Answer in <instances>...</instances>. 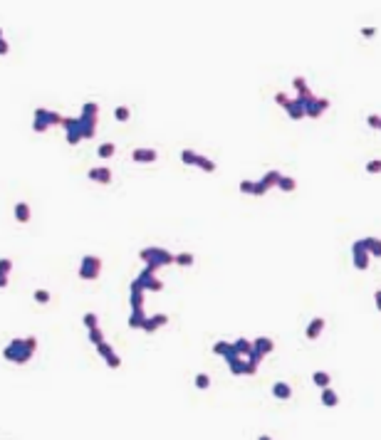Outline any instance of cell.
Returning <instances> with one entry per match:
<instances>
[{
	"instance_id": "obj_1",
	"label": "cell",
	"mask_w": 381,
	"mask_h": 440,
	"mask_svg": "<svg viewBox=\"0 0 381 440\" xmlns=\"http://www.w3.org/2000/svg\"><path fill=\"white\" fill-rule=\"evenodd\" d=\"M35 349H37V336H25V339H13L5 349H3V356H5V361H10V364H18V366H22V364H27L30 358H32V354H35Z\"/></svg>"
},
{
	"instance_id": "obj_2",
	"label": "cell",
	"mask_w": 381,
	"mask_h": 440,
	"mask_svg": "<svg viewBox=\"0 0 381 440\" xmlns=\"http://www.w3.org/2000/svg\"><path fill=\"white\" fill-rule=\"evenodd\" d=\"M97 116H99V104L97 102H85L82 104V114L77 116L80 119L82 139H94V134H97Z\"/></svg>"
},
{
	"instance_id": "obj_3",
	"label": "cell",
	"mask_w": 381,
	"mask_h": 440,
	"mask_svg": "<svg viewBox=\"0 0 381 440\" xmlns=\"http://www.w3.org/2000/svg\"><path fill=\"white\" fill-rule=\"evenodd\" d=\"M139 257L144 260V265H154V267H166V265H176V255L169 252L166 248H159V245H151V248H144L139 252Z\"/></svg>"
},
{
	"instance_id": "obj_4",
	"label": "cell",
	"mask_w": 381,
	"mask_h": 440,
	"mask_svg": "<svg viewBox=\"0 0 381 440\" xmlns=\"http://www.w3.org/2000/svg\"><path fill=\"white\" fill-rule=\"evenodd\" d=\"M156 270H159V267L146 265V267H144V270L134 277L136 282L141 285V290H144V292H161V290H164V282L156 277Z\"/></svg>"
},
{
	"instance_id": "obj_5",
	"label": "cell",
	"mask_w": 381,
	"mask_h": 440,
	"mask_svg": "<svg viewBox=\"0 0 381 440\" xmlns=\"http://www.w3.org/2000/svg\"><path fill=\"white\" fill-rule=\"evenodd\" d=\"M99 272H102V257H97V255H85V257L80 260V270H77L80 279H85V282H94V279L99 277Z\"/></svg>"
},
{
	"instance_id": "obj_6",
	"label": "cell",
	"mask_w": 381,
	"mask_h": 440,
	"mask_svg": "<svg viewBox=\"0 0 381 440\" xmlns=\"http://www.w3.org/2000/svg\"><path fill=\"white\" fill-rule=\"evenodd\" d=\"M302 99V97H299ZM329 109V99H319V97H307L304 99V116H310V119H319L324 111Z\"/></svg>"
},
{
	"instance_id": "obj_7",
	"label": "cell",
	"mask_w": 381,
	"mask_h": 440,
	"mask_svg": "<svg viewBox=\"0 0 381 440\" xmlns=\"http://www.w3.org/2000/svg\"><path fill=\"white\" fill-rule=\"evenodd\" d=\"M50 126H52V124H50V109L37 106L35 114H32V131H35V134H45Z\"/></svg>"
},
{
	"instance_id": "obj_8",
	"label": "cell",
	"mask_w": 381,
	"mask_h": 440,
	"mask_svg": "<svg viewBox=\"0 0 381 440\" xmlns=\"http://www.w3.org/2000/svg\"><path fill=\"white\" fill-rule=\"evenodd\" d=\"M156 158H159V151L151 148V146H139V148L131 151V161L134 164H154Z\"/></svg>"
},
{
	"instance_id": "obj_9",
	"label": "cell",
	"mask_w": 381,
	"mask_h": 440,
	"mask_svg": "<svg viewBox=\"0 0 381 440\" xmlns=\"http://www.w3.org/2000/svg\"><path fill=\"white\" fill-rule=\"evenodd\" d=\"M369 257H371V255L361 248V243H359V240H354V243H352V260H354V267L361 270V272L369 270Z\"/></svg>"
},
{
	"instance_id": "obj_10",
	"label": "cell",
	"mask_w": 381,
	"mask_h": 440,
	"mask_svg": "<svg viewBox=\"0 0 381 440\" xmlns=\"http://www.w3.org/2000/svg\"><path fill=\"white\" fill-rule=\"evenodd\" d=\"M97 351H99V356H104V361H106V366L109 369H119L122 366V358H119V354L111 349V344H106V341H102L99 346H97Z\"/></svg>"
},
{
	"instance_id": "obj_11",
	"label": "cell",
	"mask_w": 381,
	"mask_h": 440,
	"mask_svg": "<svg viewBox=\"0 0 381 440\" xmlns=\"http://www.w3.org/2000/svg\"><path fill=\"white\" fill-rule=\"evenodd\" d=\"M144 294H146V292L141 290V285L134 279V282L129 285V302H131V312H141V309H144Z\"/></svg>"
},
{
	"instance_id": "obj_12",
	"label": "cell",
	"mask_w": 381,
	"mask_h": 440,
	"mask_svg": "<svg viewBox=\"0 0 381 440\" xmlns=\"http://www.w3.org/2000/svg\"><path fill=\"white\" fill-rule=\"evenodd\" d=\"M87 178L99 183V186H109L111 183V168L109 166H97V168H89L87 171Z\"/></svg>"
},
{
	"instance_id": "obj_13",
	"label": "cell",
	"mask_w": 381,
	"mask_h": 440,
	"mask_svg": "<svg viewBox=\"0 0 381 440\" xmlns=\"http://www.w3.org/2000/svg\"><path fill=\"white\" fill-rule=\"evenodd\" d=\"M164 324H169V316H166V314H151V316H146V322H144L141 332L154 334V332H159Z\"/></svg>"
},
{
	"instance_id": "obj_14",
	"label": "cell",
	"mask_w": 381,
	"mask_h": 440,
	"mask_svg": "<svg viewBox=\"0 0 381 440\" xmlns=\"http://www.w3.org/2000/svg\"><path fill=\"white\" fill-rule=\"evenodd\" d=\"M285 111H287V116L292 119V122H299V119H304V99H290L285 106H282Z\"/></svg>"
},
{
	"instance_id": "obj_15",
	"label": "cell",
	"mask_w": 381,
	"mask_h": 440,
	"mask_svg": "<svg viewBox=\"0 0 381 440\" xmlns=\"http://www.w3.org/2000/svg\"><path fill=\"white\" fill-rule=\"evenodd\" d=\"M225 364L231 369L233 376H245V356H238L235 351L231 356H225Z\"/></svg>"
},
{
	"instance_id": "obj_16",
	"label": "cell",
	"mask_w": 381,
	"mask_h": 440,
	"mask_svg": "<svg viewBox=\"0 0 381 440\" xmlns=\"http://www.w3.org/2000/svg\"><path fill=\"white\" fill-rule=\"evenodd\" d=\"M359 243H361V248H364L369 255H374V257H381V237H374V235H369V237H361Z\"/></svg>"
},
{
	"instance_id": "obj_17",
	"label": "cell",
	"mask_w": 381,
	"mask_h": 440,
	"mask_svg": "<svg viewBox=\"0 0 381 440\" xmlns=\"http://www.w3.org/2000/svg\"><path fill=\"white\" fill-rule=\"evenodd\" d=\"M273 349H275V344H273L270 336H257V339H253V351L260 354V356H268Z\"/></svg>"
},
{
	"instance_id": "obj_18",
	"label": "cell",
	"mask_w": 381,
	"mask_h": 440,
	"mask_svg": "<svg viewBox=\"0 0 381 440\" xmlns=\"http://www.w3.org/2000/svg\"><path fill=\"white\" fill-rule=\"evenodd\" d=\"M322 332H324V319L322 316H315L312 322L307 324V329H304V334H307V339H319L322 336Z\"/></svg>"
},
{
	"instance_id": "obj_19",
	"label": "cell",
	"mask_w": 381,
	"mask_h": 440,
	"mask_svg": "<svg viewBox=\"0 0 381 440\" xmlns=\"http://www.w3.org/2000/svg\"><path fill=\"white\" fill-rule=\"evenodd\" d=\"M13 215H15V220L18 223H30V218H32V210H30V206L25 203V201H20V203H15L13 206Z\"/></svg>"
},
{
	"instance_id": "obj_20",
	"label": "cell",
	"mask_w": 381,
	"mask_h": 440,
	"mask_svg": "<svg viewBox=\"0 0 381 440\" xmlns=\"http://www.w3.org/2000/svg\"><path fill=\"white\" fill-rule=\"evenodd\" d=\"M273 396L277 398V401H290V398H292V386L285 383V381H277L273 386Z\"/></svg>"
},
{
	"instance_id": "obj_21",
	"label": "cell",
	"mask_w": 381,
	"mask_h": 440,
	"mask_svg": "<svg viewBox=\"0 0 381 440\" xmlns=\"http://www.w3.org/2000/svg\"><path fill=\"white\" fill-rule=\"evenodd\" d=\"M233 351H235L238 356H250V354H253V341L245 339V336H240V339L233 341Z\"/></svg>"
},
{
	"instance_id": "obj_22",
	"label": "cell",
	"mask_w": 381,
	"mask_h": 440,
	"mask_svg": "<svg viewBox=\"0 0 381 440\" xmlns=\"http://www.w3.org/2000/svg\"><path fill=\"white\" fill-rule=\"evenodd\" d=\"M292 87L297 89V97H302V99H307V97L315 94V92L307 87V79H304V77H295V79H292Z\"/></svg>"
},
{
	"instance_id": "obj_23",
	"label": "cell",
	"mask_w": 381,
	"mask_h": 440,
	"mask_svg": "<svg viewBox=\"0 0 381 440\" xmlns=\"http://www.w3.org/2000/svg\"><path fill=\"white\" fill-rule=\"evenodd\" d=\"M193 166H198L203 173H215V168H218L213 158H208V156H201V153L196 156V164H193Z\"/></svg>"
},
{
	"instance_id": "obj_24",
	"label": "cell",
	"mask_w": 381,
	"mask_h": 440,
	"mask_svg": "<svg viewBox=\"0 0 381 440\" xmlns=\"http://www.w3.org/2000/svg\"><path fill=\"white\" fill-rule=\"evenodd\" d=\"M322 406H327V408H334V406H339V396H337V391L329 386V388H322Z\"/></svg>"
},
{
	"instance_id": "obj_25",
	"label": "cell",
	"mask_w": 381,
	"mask_h": 440,
	"mask_svg": "<svg viewBox=\"0 0 381 440\" xmlns=\"http://www.w3.org/2000/svg\"><path fill=\"white\" fill-rule=\"evenodd\" d=\"M280 176H282L280 171H268V173H265V176L260 178V183H262L265 188H268V190H270V188H277V181H280Z\"/></svg>"
},
{
	"instance_id": "obj_26",
	"label": "cell",
	"mask_w": 381,
	"mask_h": 440,
	"mask_svg": "<svg viewBox=\"0 0 381 440\" xmlns=\"http://www.w3.org/2000/svg\"><path fill=\"white\" fill-rule=\"evenodd\" d=\"M312 383H315V386H319V388H329L332 376H329L327 371H315V374H312Z\"/></svg>"
},
{
	"instance_id": "obj_27",
	"label": "cell",
	"mask_w": 381,
	"mask_h": 440,
	"mask_svg": "<svg viewBox=\"0 0 381 440\" xmlns=\"http://www.w3.org/2000/svg\"><path fill=\"white\" fill-rule=\"evenodd\" d=\"M213 354H218V356H223V358L231 356V354H233V344H231V341H215V344H213Z\"/></svg>"
},
{
	"instance_id": "obj_28",
	"label": "cell",
	"mask_w": 381,
	"mask_h": 440,
	"mask_svg": "<svg viewBox=\"0 0 381 440\" xmlns=\"http://www.w3.org/2000/svg\"><path fill=\"white\" fill-rule=\"evenodd\" d=\"M277 188H280V190H285V193H292V190L297 188V181H295L292 176H280Z\"/></svg>"
},
{
	"instance_id": "obj_29",
	"label": "cell",
	"mask_w": 381,
	"mask_h": 440,
	"mask_svg": "<svg viewBox=\"0 0 381 440\" xmlns=\"http://www.w3.org/2000/svg\"><path fill=\"white\" fill-rule=\"evenodd\" d=\"M114 153H117V146H114L111 141H104V144L97 148V156H99V158H111Z\"/></svg>"
},
{
	"instance_id": "obj_30",
	"label": "cell",
	"mask_w": 381,
	"mask_h": 440,
	"mask_svg": "<svg viewBox=\"0 0 381 440\" xmlns=\"http://www.w3.org/2000/svg\"><path fill=\"white\" fill-rule=\"evenodd\" d=\"M193 262H196L193 252H178V255H176V265H178V267H190Z\"/></svg>"
},
{
	"instance_id": "obj_31",
	"label": "cell",
	"mask_w": 381,
	"mask_h": 440,
	"mask_svg": "<svg viewBox=\"0 0 381 440\" xmlns=\"http://www.w3.org/2000/svg\"><path fill=\"white\" fill-rule=\"evenodd\" d=\"M82 324L87 327V332H89V329H97V327H99V316H97L94 312H87V314L82 316Z\"/></svg>"
},
{
	"instance_id": "obj_32",
	"label": "cell",
	"mask_w": 381,
	"mask_h": 440,
	"mask_svg": "<svg viewBox=\"0 0 381 440\" xmlns=\"http://www.w3.org/2000/svg\"><path fill=\"white\" fill-rule=\"evenodd\" d=\"M129 116H131V109H129V106H124V104L114 109V119H117V122H122V124H124V122H129Z\"/></svg>"
},
{
	"instance_id": "obj_33",
	"label": "cell",
	"mask_w": 381,
	"mask_h": 440,
	"mask_svg": "<svg viewBox=\"0 0 381 440\" xmlns=\"http://www.w3.org/2000/svg\"><path fill=\"white\" fill-rule=\"evenodd\" d=\"M196 156H198L196 151H190V148H183V151H181V161H183L186 166H193V164H196Z\"/></svg>"
},
{
	"instance_id": "obj_34",
	"label": "cell",
	"mask_w": 381,
	"mask_h": 440,
	"mask_svg": "<svg viewBox=\"0 0 381 440\" xmlns=\"http://www.w3.org/2000/svg\"><path fill=\"white\" fill-rule=\"evenodd\" d=\"M32 297H35V302H37V304H47V302L52 299V294H50L47 290H35V294H32Z\"/></svg>"
},
{
	"instance_id": "obj_35",
	"label": "cell",
	"mask_w": 381,
	"mask_h": 440,
	"mask_svg": "<svg viewBox=\"0 0 381 440\" xmlns=\"http://www.w3.org/2000/svg\"><path fill=\"white\" fill-rule=\"evenodd\" d=\"M89 341H92V344H94V346H99V344H102V341H106V339H104V334H102V329H99V327H97V329H89Z\"/></svg>"
},
{
	"instance_id": "obj_36",
	"label": "cell",
	"mask_w": 381,
	"mask_h": 440,
	"mask_svg": "<svg viewBox=\"0 0 381 440\" xmlns=\"http://www.w3.org/2000/svg\"><path fill=\"white\" fill-rule=\"evenodd\" d=\"M208 386H211V376L208 374H196V388L206 391Z\"/></svg>"
},
{
	"instance_id": "obj_37",
	"label": "cell",
	"mask_w": 381,
	"mask_h": 440,
	"mask_svg": "<svg viewBox=\"0 0 381 440\" xmlns=\"http://www.w3.org/2000/svg\"><path fill=\"white\" fill-rule=\"evenodd\" d=\"M13 272V260L10 257H0V274H10Z\"/></svg>"
},
{
	"instance_id": "obj_38",
	"label": "cell",
	"mask_w": 381,
	"mask_h": 440,
	"mask_svg": "<svg viewBox=\"0 0 381 440\" xmlns=\"http://www.w3.org/2000/svg\"><path fill=\"white\" fill-rule=\"evenodd\" d=\"M366 173H381V158H371L366 164Z\"/></svg>"
},
{
	"instance_id": "obj_39",
	"label": "cell",
	"mask_w": 381,
	"mask_h": 440,
	"mask_svg": "<svg viewBox=\"0 0 381 440\" xmlns=\"http://www.w3.org/2000/svg\"><path fill=\"white\" fill-rule=\"evenodd\" d=\"M62 122H64V116L50 109V124H52V126H62Z\"/></svg>"
},
{
	"instance_id": "obj_40",
	"label": "cell",
	"mask_w": 381,
	"mask_h": 440,
	"mask_svg": "<svg viewBox=\"0 0 381 440\" xmlns=\"http://www.w3.org/2000/svg\"><path fill=\"white\" fill-rule=\"evenodd\" d=\"M366 124H369L371 129H379V126H381V116H379V114H369V116H366Z\"/></svg>"
},
{
	"instance_id": "obj_41",
	"label": "cell",
	"mask_w": 381,
	"mask_h": 440,
	"mask_svg": "<svg viewBox=\"0 0 381 440\" xmlns=\"http://www.w3.org/2000/svg\"><path fill=\"white\" fill-rule=\"evenodd\" d=\"M253 186H255V181H248V178H243V181H240V193H245V195L250 193V195H253Z\"/></svg>"
},
{
	"instance_id": "obj_42",
	"label": "cell",
	"mask_w": 381,
	"mask_h": 440,
	"mask_svg": "<svg viewBox=\"0 0 381 440\" xmlns=\"http://www.w3.org/2000/svg\"><path fill=\"white\" fill-rule=\"evenodd\" d=\"M8 52H10V45L5 42V40H3V37H0V57H5Z\"/></svg>"
},
{
	"instance_id": "obj_43",
	"label": "cell",
	"mask_w": 381,
	"mask_h": 440,
	"mask_svg": "<svg viewBox=\"0 0 381 440\" xmlns=\"http://www.w3.org/2000/svg\"><path fill=\"white\" fill-rule=\"evenodd\" d=\"M275 102H277V104H282V106H285V104H287V102H290V99H287V94H285V92H277V94H275Z\"/></svg>"
},
{
	"instance_id": "obj_44",
	"label": "cell",
	"mask_w": 381,
	"mask_h": 440,
	"mask_svg": "<svg viewBox=\"0 0 381 440\" xmlns=\"http://www.w3.org/2000/svg\"><path fill=\"white\" fill-rule=\"evenodd\" d=\"M8 282H10V274H0V290H5Z\"/></svg>"
},
{
	"instance_id": "obj_45",
	"label": "cell",
	"mask_w": 381,
	"mask_h": 440,
	"mask_svg": "<svg viewBox=\"0 0 381 440\" xmlns=\"http://www.w3.org/2000/svg\"><path fill=\"white\" fill-rule=\"evenodd\" d=\"M374 35H376L374 27H361V37H374Z\"/></svg>"
},
{
	"instance_id": "obj_46",
	"label": "cell",
	"mask_w": 381,
	"mask_h": 440,
	"mask_svg": "<svg viewBox=\"0 0 381 440\" xmlns=\"http://www.w3.org/2000/svg\"><path fill=\"white\" fill-rule=\"evenodd\" d=\"M374 302H376V309L381 312V290H376V294H374Z\"/></svg>"
},
{
	"instance_id": "obj_47",
	"label": "cell",
	"mask_w": 381,
	"mask_h": 440,
	"mask_svg": "<svg viewBox=\"0 0 381 440\" xmlns=\"http://www.w3.org/2000/svg\"><path fill=\"white\" fill-rule=\"evenodd\" d=\"M257 440H273V438H270V435H260Z\"/></svg>"
},
{
	"instance_id": "obj_48",
	"label": "cell",
	"mask_w": 381,
	"mask_h": 440,
	"mask_svg": "<svg viewBox=\"0 0 381 440\" xmlns=\"http://www.w3.org/2000/svg\"><path fill=\"white\" fill-rule=\"evenodd\" d=\"M0 37H3V30H0Z\"/></svg>"
},
{
	"instance_id": "obj_49",
	"label": "cell",
	"mask_w": 381,
	"mask_h": 440,
	"mask_svg": "<svg viewBox=\"0 0 381 440\" xmlns=\"http://www.w3.org/2000/svg\"><path fill=\"white\" fill-rule=\"evenodd\" d=\"M379 131H381V126H379Z\"/></svg>"
}]
</instances>
